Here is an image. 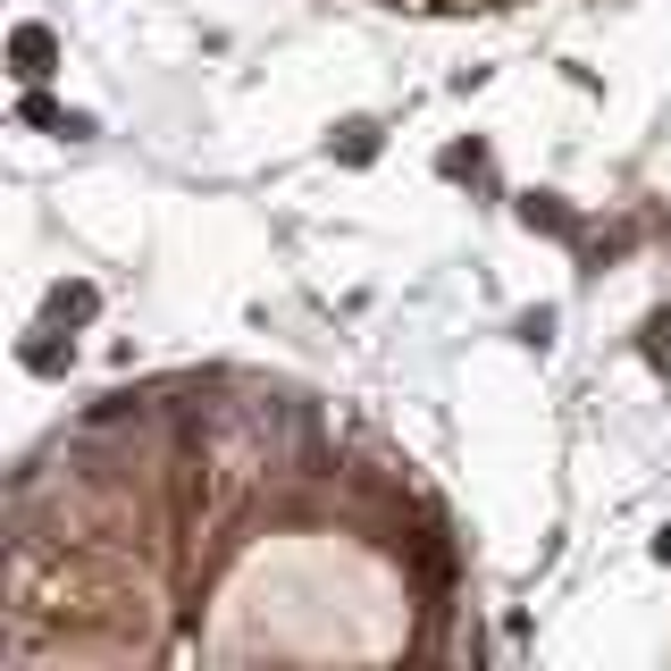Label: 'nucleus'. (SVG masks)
I'll list each match as a JSON object with an SVG mask.
<instances>
[{
  "instance_id": "f257e3e1",
  "label": "nucleus",
  "mask_w": 671,
  "mask_h": 671,
  "mask_svg": "<svg viewBox=\"0 0 671 671\" xmlns=\"http://www.w3.org/2000/svg\"><path fill=\"white\" fill-rule=\"evenodd\" d=\"M470 562L420 461L277 369H169L9 470L0 663H461Z\"/></svg>"
},
{
  "instance_id": "f03ea898",
  "label": "nucleus",
  "mask_w": 671,
  "mask_h": 671,
  "mask_svg": "<svg viewBox=\"0 0 671 671\" xmlns=\"http://www.w3.org/2000/svg\"><path fill=\"white\" fill-rule=\"evenodd\" d=\"M362 9H411V18H461V9H512V0H362Z\"/></svg>"
}]
</instances>
